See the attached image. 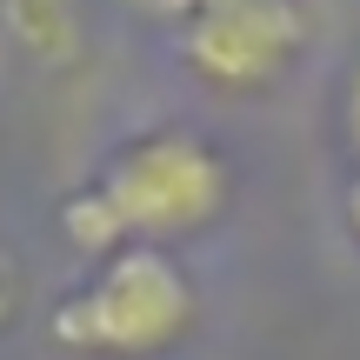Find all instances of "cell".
<instances>
[{
	"label": "cell",
	"mask_w": 360,
	"mask_h": 360,
	"mask_svg": "<svg viewBox=\"0 0 360 360\" xmlns=\"http://www.w3.org/2000/svg\"><path fill=\"white\" fill-rule=\"evenodd\" d=\"M87 187L114 214L127 247H167V240H187V233L214 227L227 214L233 167L193 127H147L134 141H120Z\"/></svg>",
	"instance_id": "cell-1"
},
{
	"label": "cell",
	"mask_w": 360,
	"mask_h": 360,
	"mask_svg": "<svg viewBox=\"0 0 360 360\" xmlns=\"http://www.w3.org/2000/svg\"><path fill=\"white\" fill-rule=\"evenodd\" d=\"M200 294L167 247H120L53 307V347L94 360H147L193 334Z\"/></svg>",
	"instance_id": "cell-2"
},
{
	"label": "cell",
	"mask_w": 360,
	"mask_h": 360,
	"mask_svg": "<svg viewBox=\"0 0 360 360\" xmlns=\"http://www.w3.org/2000/svg\"><path fill=\"white\" fill-rule=\"evenodd\" d=\"M307 47V20L294 0H227V7L187 13L180 53L187 67L220 94H254L281 80Z\"/></svg>",
	"instance_id": "cell-3"
},
{
	"label": "cell",
	"mask_w": 360,
	"mask_h": 360,
	"mask_svg": "<svg viewBox=\"0 0 360 360\" xmlns=\"http://www.w3.org/2000/svg\"><path fill=\"white\" fill-rule=\"evenodd\" d=\"M7 7V34L34 53L40 67H67L87 40L80 27V0H0Z\"/></svg>",
	"instance_id": "cell-4"
},
{
	"label": "cell",
	"mask_w": 360,
	"mask_h": 360,
	"mask_svg": "<svg viewBox=\"0 0 360 360\" xmlns=\"http://www.w3.org/2000/svg\"><path fill=\"white\" fill-rule=\"evenodd\" d=\"M60 227H67V240L80 247V254H94V260H107V254H120V227H114V214H107L101 200H94V187H80V193H67L60 200Z\"/></svg>",
	"instance_id": "cell-5"
},
{
	"label": "cell",
	"mask_w": 360,
	"mask_h": 360,
	"mask_svg": "<svg viewBox=\"0 0 360 360\" xmlns=\"http://www.w3.org/2000/svg\"><path fill=\"white\" fill-rule=\"evenodd\" d=\"M20 294H27V281H20V260L0 247V327H13V314H20Z\"/></svg>",
	"instance_id": "cell-6"
},
{
	"label": "cell",
	"mask_w": 360,
	"mask_h": 360,
	"mask_svg": "<svg viewBox=\"0 0 360 360\" xmlns=\"http://www.w3.org/2000/svg\"><path fill=\"white\" fill-rule=\"evenodd\" d=\"M347 134H354V154H360V67L347 80Z\"/></svg>",
	"instance_id": "cell-7"
},
{
	"label": "cell",
	"mask_w": 360,
	"mask_h": 360,
	"mask_svg": "<svg viewBox=\"0 0 360 360\" xmlns=\"http://www.w3.org/2000/svg\"><path fill=\"white\" fill-rule=\"evenodd\" d=\"M127 7H141V13H160V20H174V13H187V0H127Z\"/></svg>",
	"instance_id": "cell-8"
},
{
	"label": "cell",
	"mask_w": 360,
	"mask_h": 360,
	"mask_svg": "<svg viewBox=\"0 0 360 360\" xmlns=\"http://www.w3.org/2000/svg\"><path fill=\"white\" fill-rule=\"evenodd\" d=\"M347 227H354V240H360V180L347 187Z\"/></svg>",
	"instance_id": "cell-9"
},
{
	"label": "cell",
	"mask_w": 360,
	"mask_h": 360,
	"mask_svg": "<svg viewBox=\"0 0 360 360\" xmlns=\"http://www.w3.org/2000/svg\"><path fill=\"white\" fill-rule=\"evenodd\" d=\"M200 7H227V0H187V13H200Z\"/></svg>",
	"instance_id": "cell-10"
}]
</instances>
